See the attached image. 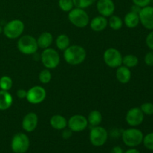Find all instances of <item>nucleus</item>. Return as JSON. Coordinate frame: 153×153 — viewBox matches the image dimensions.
Listing matches in <instances>:
<instances>
[{"mask_svg": "<svg viewBox=\"0 0 153 153\" xmlns=\"http://www.w3.org/2000/svg\"><path fill=\"white\" fill-rule=\"evenodd\" d=\"M86 57V50L79 45H71L64 51V60L70 65H79L85 61Z\"/></svg>", "mask_w": 153, "mask_h": 153, "instance_id": "f257e3e1", "label": "nucleus"}, {"mask_svg": "<svg viewBox=\"0 0 153 153\" xmlns=\"http://www.w3.org/2000/svg\"><path fill=\"white\" fill-rule=\"evenodd\" d=\"M143 137L144 135L143 132L134 127L125 129L121 134V137L124 144L131 148L136 147L141 144L143 143Z\"/></svg>", "mask_w": 153, "mask_h": 153, "instance_id": "f03ea898", "label": "nucleus"}, {"mask_svg": "<svg viewBox=\"0 0 153 153\" xmlns=\"http://www.w3.org/2000/svg\"><path fill=\"white\" fill-rule=\"evenodd\" d=\"M16 46H17L18 50L21 53L27 55L35 54L39 48L37 39L29 34L20 36L19 39L17 40Z\"/></svg>", "mask_w": 153, "mask_h": 153, "instance_id": "7ed1b4c3", "label": "nucleus"}, {"mask_svg": "<svg viewBox=\"0 0 153 153\" xmlns=\"http://www.w3.org/2000/svg\"><path fill=\"white\" fill-rule=\"evenodd\" d=\"M70 22L78 28H85L90 23V17L85 9L74 7L68 12Z\"/></svg>", "mask_w": 153, "mask_h": 153, "instance_id": "20e7f679", "label": "nucleus"}, {"mask_svg": "<svg viewBox=\"0 0 153 153\" xmlns=\"http://www.w3.org/2000/svg\"><path fill=\"white\" fill-rule=\"evenodd\" d=\"M40 60L46 69L52 70L59 65L61 58L59 53L55 49L49 47L43 49L40 55Z\"/></svg>", "mask_w": 153, "mask_h": 153, "instance_id": "39448f33", "label": "nucleus"}, {"mask_svg": "<svg viewBox=\"0 0 153 153\" xmlns=\"http://www.w3.org/2000/svg\"><path fill=\"white\" fill-rule=\"evenodd\" d=\"M25 29V25L20 19H12L3 28L4 36L9 39H16L20 37Z\"/></svg>", "mask_w": 153, "mask_h": 153, "instance_id": "423d86ee", "label": "nucleus"}, {"mask_svg": "<svg viewBox=\"0 0 153 153\" xmlns=\"http://www.w3.org/2000/svg\"><path fill=\"white\" fill-rule=\"evenodd\" d=\"M30 146L29 137L25 133H16L12 137L10 147L14 153H25Z\"/></svg>", "mask_w": 153, "mask_h": 153, "instance_id": "0eeeda50", "label": "nucleus"}, {"mask_svg": "<svg viewBox=\"0 0 153 153\" xmlns=\"http://www.w3.org/2000/svg\"><path fill=\"white\" fill-rule=\"evenodd\" d=\"M89 138L93 146L100 147L105 145V143L107 142L108 133L104 127L100 126H94L90 131Z\"/></svg>", "mask_w": 153, "mask_h": 153, "instance_id": "6e6552de", "label": "nucleus"}, {"mask_svg": "<svg viewBox=\"0 0 153 153\" xmlns=\"http://www.w3.org/2000/svg\"><path fill=\"white\" fill-rule=\"evenodd\" d=\"M123 57L121 52L115 48H108L103 54L105 64L111 68H117L122 65Z\"/></svg>", "mask_w": 153, "mask_h": 153, "instance_id": "1a4fd4ad", "label": "nucleus"}, {"mask_svg": "<svg viewBox=\"0 0 153 153\" xmlns=\"http://www.w3.org/2000/svg\"><path fill=\"white\" fill-rule=\"evenodd\" d=\"M46 97V91L43 87L36 85L27 91L26 100L29 103L37 105L43 102Z\"/></svg>", "mask_w": 153, "mask_h": 153, "instance_id": "9d476101", "label": "nucleus"}, {"mask_svg": "<svg viewBox=\"0 0 153 153\" xmlns=\"http://www.w3.org/2000/svg\"><path fill=\"white\" fill-rule=\"evenodd\" d=\"M88 126L86 117L82 114H75L67 120V126L73 132H81L85 131Z\"/></svg>", "mask_w": 153, "mask_h": 153, "instance_id": "9b49d317", "label": "nucleus"}, {"mask_svg": "<svg viewBox=\"0 0 153 153\" xmlns=\"http://www.w3.org/2000/svg\"><path fill=\"white\" fill-rule=\"evenodd\" d=\"M144 120V114L140 108L134 107L127 111L126 115V121L127 124L131 127L140 126Z\"/></svg>", "mask_w": 153, "mask_h": 153, "instance_id": "f8f14e48", "label": "nucleus"}, {"mask_svg": "<svg viewBox=\"0 0 153 153\" xmlns=\"http://www.w3.org/2000/svg\"><path fill=\"white\" fill-rule=\"evenodd\" d=\"M140 23L142 24L146 29L153 30V7L148 5L142 7L138 13Z\"/></svg>", "mask_w": 153, "mask_h": 153, "instance_id": "ddd939ff", "label": "nucleus"}, {"mask_svg": "<svg viewBox=\"0 0 153 153\" xmlns=\"http://www.w3.org/2000/svg\"><path fill=\"white\" fill-rule=\"evenodd\" d=\"M97 9L101 16L110 17L115 10V4L113 0H97Z\"/></svg>", "mask_w": 153, "mask_h": 153, "instance_id": "4468645a", "label": "nucleus"}, {"mask_svg": "<svg viewBox=\"0 0 153 153\" xmlns=\"http://www.w3.org/2000/svg\"><path fill=\"white\" fill-rule=\"evenodd\" d=\"M38 124V117L34 112H29L23 117L22 128L26 132H32L36 129Z\"/></svg>", "mask_w": 153, "mask_h": 153, "instance_id": "2eb2a0df", "label": "nucleus"}, {"mask_svg": "<svg viewBox=\"0 0 153 153\" xmlns=\"http://www.w3.org/2000/svg\"><path fill=\"white\" fill-rule=\"evenodd\" d=\"M116 78L118 82L121 84H127L131 79V72L129 68L123 65L120 66L117 68Z\"/></svg>", "mask_w": 153, "mask_h": 153, "instance_id": "dca6fc26", "label": "nucleus"}, {"mask_svg": "<svg viewBox=\"0 0 153 153\" xmlns=\"http://www.w3.org/2000/svg\"><path fill=\"white\" fill-rule=\"evenodd\" d=\"M90 27L91 29L97 32L102 31L107 28L108 26V19L105 16H97L96 17L93 18L92 20L90 22Z\"/></svg>", "mask_w": 153, "mask_h": 153, "instance_id": "f3484780", "label": "nucleus"}, {"mask_svg": "<svg viewBox=\"0 0 153 153\" xmlns=\"http://www.w3.org/2000/svg\"><path fill=\"white\" fill-rule=\"evenodd\" d=\"M49 124L55 130H64L67 126V120L60 114L53 115L49 120Z\"/></svg>", "mask_w": 153, "mask_h": 153, "instance_id": "a211bd4d", "label": "nucleus"}, {"mask_svg": "<svg viewBox=\"0 0 153 153\" xmlns=\"http://www.w3.org/2000/svg\"><path fill=\"white\" fill-rule=\"evenodd\" d=\"M13 97L6 91L0 90V111L7 110L13 104Z\"/></svg>", "mask_w": 153, "mask_h": 153, "instance_id": "6ab92c4d", "label": "nucleus"}, {"mask_svg": "<svg viewBox=\"0 0 153 153\" xmlns=\"http://www.w3.org/2000/svg\"><path fill=\"white\" fill-rule=\"evenodd\" d=\"M123 23L128 28H134L140 23V18L138 13L133 11H129L124 16Z\"/></svg>", "mask_w": 153, "mask_h": 153, "instance_id": "aec40b11", "label": "nucleus"}, {"mask_svg": "<svg viewBox=\"0 0 153 153\" xmlns=\"http://www.w3.org/2000/svg\"><path fill=\"white\" fill-rule=\"evenodd\" d=\"M37 45H38V47L40 49H47L51 46V45L52 44V42H53V36L51 34L50 32H43L40 34L38 37V38L37 39Z\"/></svg>", "mask_w": 153, "mask_h": 153, "instance_id": "412c9836", "label": "nucleus"}, {"mask_svg": "<svg viewBox=\"0 0 153 153\" xmlns=\"http://www.w3.org/2000/svg\"><path fill=\"white\" fill-rule=\"evenodd\" d=\"M87 119H88V123L91 126H100L102 121V115L100 111L93 110L90 112Z\"/></svg>", "mask_w": 153, "mask_h": 153, "instance_id": "4be33fe9", "label": "nucleus"}, {"mask_svg": "<svg viewBox=\"0 0 153 153\" xmlns=\"http://www.w3.org/2000/svg\"><path fill=\"white\" fill-rule=\"evenodd\" d=\"M57 48L61 51H64L70 46V39L67 34H61L57 37L55 40Z\"/></svg>", "mask_w": 153, "mask_h": 153, "instance_id": "5701e85b", "label": "nucleus"}, {"mask_svg": "<svg viewBox=\"0 0 153 153\" xmlns=\"http://www.w3.org/2000/svg\"><path fill=\"white\" fill-rule=\"evenodd\" d=\"M139 63V59L136 55L128 54L123 57V64L122 65L128 67V68H133L137 66Z\"/></svg>", "mask_w": 153, "mask_h": 153, "instance_id": "b1692460", "label": "nucleus"}, {"mask_svg": "<svg viewBox=\"0 0 153 153\" xmlns=\"http://www.w3.org/2000/svg\"><path fill=\"white\" fill-rule=\"evenodd\" d=\"M108 25L110 26L111 29L117 31L122 28L123 25V20L120 16L113 14L109 17V19L108 20Z\"/></svg>", "mask_w": 153, "mask_h": 153, "instance_id": "393cba45", "label": "nucleus"}, {"mask_svg": "<svg viewBox=\"0 0 153 153\" xmlns=\"http://www.w3.org/2000/svg\"><path fill=\"white\" fill-rule=\"evenodd\" d=\"M13 86V80L8 76H3L0 78V90L9 91Z\"/></svg>", "mask_w": 153, "mask_h": 153, "instance_id": "a878e982", "label": "nucleus"}, {"mask_svg": "<svg viewBox=\"0 0 153 153\" xmlns=\"http://www.w3.org/2000/svg\"><path fill=\"white\" fill-rule=\"evenodd\" d=\"M52 73L49 69H44L39 73V80L42 84H48L52 80Z\"/></svg>", "mask_w": 153, "mask_h": 153, "instance_id": "bb28decb", "label": "nucleus"}, {"mask_svg": "<svg viewBox=\"0 0 153 153\" xmlns=\"http://www.w3.org/2000/svg\"><path fill=\"white\" fill-rule=\"evenodd\" d=\"M58 6L64 12H70L75 7L73 0H58Z\"/></svg>", "mask_w": 153, "mask_h": 153, "instance_id": "cd10ccee", "label": "nucleus"}, {"mask_svg": "<svg viewBox=\"0 0 153 153\" xmlns=\"http://www.w3.org/2000/svg\"><path fill=\"white\" fill-rule=\"evenodd\" d=\"M76 7L85 9L91 7L97 1V0H73Z\"/></svg>", "mask_w": 153, "mask_h": 153, "instance_id": "c85d7f7f", "label": "nucleus"}, {"mask_svg": "<svg viewBox=\"0 0 153 153\" xmlns=\"http://www.w3.org/2000/svg\"><path fill=\"white\" fill-rule=\"evenodd\" d=\"M143 143L146 149L153 151V132L149 133L143 137Z\"/></svg>", "mask_w": 153, "mask_h": 153, "instance_id": "c756f323", "label": "nucleus"}, {"mask_svg": "<svg viewBox=\"0 0 153 153\" xmlns=\"http://www.w3.org/2000/svg\"><path fill=\"white\" fill-rule=\"evenodd\" d=\"M140 110L144 115H152L153 114V103L145 102L142 104L140 107Z\"/></svg>", "mask_w": 153, "mask_h": 153, "instance_id": "7c9ffc66", "label": "nucleus"}, {"mask_svg": "<svg viewBox=\"0 0 153 153\" xmlns=\"http://www.w3.org/2000/svg\"><path fill=\"white\" fill-rule=\"evenodd\" d=\"M144 62L149 67H153V51L150 50L145 55Z\"/></svg>", "mask_w": 153, "mask_h": 153, "instance_id": "2f4dec72", "label": "nucleus"}, {"mask_svg": "<svg viewBox=\"0 0 153 153\" xmlns=\"http://www.w3.org/2000/svg\"><path fill=\"white\" fill-rule=\"evenodd\" d=\"M146 44L150 50L153 51V30H152L146 36Z\"/></svg>", "mask_w": 153, "mask_h": 153, "instance_id": "473e14b6", "label": "nucleus"}, {"mask_svg": "<svg viewBox=\"0 0 153 153\" xmlns=\"http://www.w3.org/2000/svg\"><path fill=\"white\" fill-rule=\"evenodd\" d=\"M132 1L133 4L138 6L140 8H142V7H144L149 5V4L151 2V0H132Z\"/></svg>", "mask_w": 153, "mask_h": 153, "instance_id": "72a5a7b5", "label": "nucleus"}, {"mask_svg": "<svg viewBox=\"0 0 153 153\" xmlns=\"http://www.w3.org/2000/svg\"><path fill=\"white\" fill-rule=\"evenodd\" d=\"M27 95V91L25 89H19L16 91V96L19 99H25Z\"/></svg>", "mask_w": 153, "mask_h": 153, "instance_id": "f704fd0d", "label": "nucleus"}, {"mask_svg": "<svg viewBox=\"0 0 153 153\" xmlns=\"http://www.w3.org/2000/svg\"><path fill=\"white\" fill-rule=\"evenodd\" d=\"M72 132L73 131H70V129H65L64 128L62 132V137L64 139H69L72 136Z\"/></svg>", "mask_w": 153, "mask_h": 153, "instance_id": "c9c22d12", "label": "nucleus"}, {"mask_svg": "<svg viewBox=\"0 0 153 153\" xmlns=\"http://www.w3.org/2000/svg\"><path fill=\"white\" fill-rule=\"evenodd\" d=\"M123 149L120 146H115L111 150V153H123Z\"/></svg>", "mask_w": 153, "mask_h": 153, "instance_id": "e433bc0d", "label": "nucleus"}, {"mask_svg": "<svg viewBox=\"0 0 153 153\" xmlns=\"http://www.w3.org/2000/svg\"><path fill=\"white\" fill-rule=\"evenodd\" d=\"M140 9H141V8H140V7H138V6L134 4V5L131 7V11H133V12H135V13H139Z\"/></svg>", "mask_w": 153, "mask_h": 153, "instance_id": "4c0bfd02", "label": "nucleus"}, {"mask_svg": "<svg viewBox=\"0 0 153 153\" xmlns=\"http://www.w3.org/2000/svg\"><path fill=\"white\" fill-rule=\"evenodd\" d=\"M123 153H140V152H139L137 149H134V148H131V149H128V150H126L125 152H123Z\"/></svg>", "mask_w": 153, "mask_h": 153, "instance_id": "58836bf2", "label": "nucleus"}, {"mask_svg": "<svg viewBox=\"0 0 153 153\" xmlns=\"http://www.w3.org/2000/svg\"><path fill=\"white\" fill-rule=\"evenodd\" d=\"M2 32H3V28L0 25V34H1Z\"/></svg>", "mask_w": 153, "mask_h": 153, "instance_id": "ea45409f", "label": "nucleus"}]
</instances>
